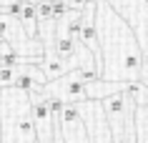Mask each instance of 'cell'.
Segmentation results:
<instances>
[{"label": "cell", "instance_id": "cell-8", "mask_svg": "<svg viewBox=\"0 0 148 143\" xmlns=\"http://www.w3.org/2000/svg\"><path fill=\"white\" fill-rule=\"evenodd\" d=\"M143 65H148V53H146V55H143Z\"/></svg>", "mask_w": 148, "mask_h": 143}, {"label": "cell", "instance_id": "cell-2", "mask_svg": "<svg viewBox=\"0 0 148 143\" xmlns=\"http://www.w3.org/2000/svg\"><path fill=\"white\" fill-rule=\"evenodd\" d=\"M0 143H38L33 131L30 98L23 90L5 88L0 93Z\"/></svg>", "mask_w": 148, "mask_h": 143}, {"label": "cell", "instance_id": "cell-5", "mask_svg": "<svg viewBox=\"0 0 148 143\" xmlns=\"http://www.w3.org/2000/svg\"><path fill=\"white\" fill-rule=\"evenodd\" d=\"M38 5H28L23 3V8H20V15H18V23L23 25V30L28 38H38Z\"/></svg>", "mask_w": 148, "mask_h": 143}, {"label": "cell", "instance_id": "cell-4", "mask_svg": "<svg viewBox=\"0 0 148 143\" xmlns=\"http://www.w3.org/2000/svg\"><path fill=\"white\" fill-rule=\"evenodd\" d=\"M123 95L133 108H148V86L143 80H133L123 86Z\"/></svg>", "mask_w": 148, "mask_h": 143}, {"label": "cell", "instance_id": "cell-10", "mask_svg": "<svg viewBox=\"0 0 148 143\" xmlns=\"http://www.w3.org/2000/svg\"><path fill=\"white\" fill-rule=\"evenodd\" d=\"M0 93H3V90H0Z\"/></svg>", "mask_w": 148, "mask_h": 143}, {"label": "cell", "instance_id": "cell-6", "mask_svg": "<svg viewBox=\"0 0 148 143\" xmlns=\"http://www.w3.org/2000/svg\"><path fill=\"white\" fill-rule=\"evenodd\" d=\"M65 5H68L70 13H83L90 5V0H65Z\"/></svg>", "mask_w": 148, "mask_h": 143}, {"label": "cell", "instance_id": "cell-7", "mask_svg": "<svg viewBox=\"0 0 148 143\" xmlns=\"http://www.w3.org/2000/svg\"><path fill=\"white\" fill-rule=\"evenodd\" d=\"M18 3H23V0H0V10L10 8V5H18Z\"/></svg>", "mask_w": 148, "mask_h": 143}, {"label": "cell", "instance_id": "cell-9", "mask_svg": "<svg viewBox=\"0 0 148 143\" xmlns=\"http://www.w3.org/2000/svg\"><path fill=\"white\" fill-rule=\"evenodd\" d=\"M0 43H3V40H0Z\"/></svg>", "mask_w": 148, "mask_h": 143}, {"label": "cell", "instance_id": "cell-3", "mask_svg": "<svg viewBox=\"0 0 148 143\" xmlns=\"http://www.w3.org/2000/svg\"><path fill=\"white\" fill-rule=\"evenodd\" d=\"M40 70L45 75V83H53V80L63 78V75H68L70 70H75L68 60H63L53 53V50H45V55H43V63H40Z\"/></svg>", "mask_w": 148, "mask_h": 143}, {"label": "cell", "instance_id": "cell-1", "mask_svg": "<svg viewBox=\"0 0 148 143\" xmlns=\"http://www.w3.org/2000/svg\"><path fill=\"white\" fill-rule=\"evenodd\" d=\"M95 33L101 43V80L133 83L143 75V50L131 25L110 8L106 0H95Z\"/></svg>", "mask_w": 148, "mask_h": 143}]
</instances>
